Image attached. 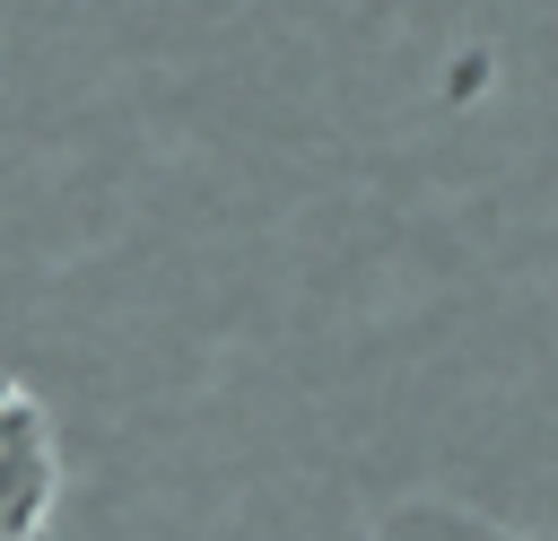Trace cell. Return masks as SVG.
Masks as SVG:
<instances>
[{
    "label": "cell",
    "instance_id": "cell-2",
    "mask_svg": "<svg viewBox=\"0 0 558 541\" xmlns=\"http://www.w3.org/2000/svg\"><path fill=\"white\" fill-rule=\"evenodd\" d=\"M357 541H532V532H514V524H488V515H471V506H445V497H401V506H384Z\"/></svg>",
    "mask_w": 558,
    "mask_h": 541
},
{
    "label": "cell",
    "instance_id": "cell-1",
    "mask_svg": "<svg viewBox=\"0 0 558 541\" xmlns=\"http://www.w3.org/2000/svg\"><path fill=\"white\" fill-rule=\"evenodd\" d=\"M70 497V445L52 401L0 366V541H44Z\"/></svg>",
    "mask_w": 558,
    "mask_h": 541
}]
</instances>
